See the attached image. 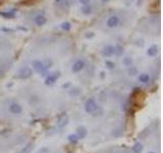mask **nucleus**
I'll return each instance as SVG.
<instances>
[{
  "mask_svg": "<svg viewBox=\"0 0 163 153\" xmlns=\"http://www.w3.org/2000/svg\"><path fill=\"white\" fill-rule=\"evenodd\" d=\"M97 109H98V104L96 101H95V99H93V98L88 99L86 104H85V110H86V112L94 113Z\"/></svg>",
  "mask_w": 163,
  "mask_h": 153,
  "instance_id": "obj_1",
  "label": "nucleus"
},
{
  "mask_svg": "<svg viewBox=\"0 0 163 153\" xmlns=\"http://www.w3.org/2000/svg\"><path fill=\"white\" fill-rule=\"evenodd\" d=\"M33 67L36 72H39V74H42L46 71V67L44 66V61H40V60H35L33 62Z\"/></svg>",
  "mask_w": 163,
  "mask_h": 153,
  "instance_id": "obj_2",
  "label": "nucleus"
},
{
  "mask_svg": "<svg viewBox=\"0 0 163 153\" xmlns=\"http://www.w3.org/2000/svg\"><path fill=\"white\" fill-rule=\"evenodd\" d=\"M9 111L12 113V115H20V113L23 112V107L19 104V103L14 102V103H11V104H10Z\"/></svg>",
  "mask_w": 163,
  "mask_h": 153,
  "instance_id": "obj_3",
  "label": "nucleus"
},
{
  "mask_svg": "<svg viewBox=\"0 0 163 153\" xmlns=\"http://www.w3.org/2000/svg\"><path fill=\"white\" fill-rule=\"evenodd\" d=\"M76 135L77 136V138H79V139H85L87 137V135H88V131L84 126H80L79 128L77 129Z\"/></svg>",
  "mask_w": 163,
  "mask_h": 153,
  "instance_id": "obj_4",
  "label": "nucleus"
},
{
  "mask_svg": "<svg viewBox=\"0 0 163 153\" xmlns=\"http://www.w3.org/2000/svg\"><path fill=\"white\" fill-rule=\"evenodd\" d=\"M114 53H115V47H113V46L111 45L106 46L102 51V54L104 56H106V57H110V56H112Z\"/></svg>",
  "mask_w": 163,
  "mask_h": 153,
  "instance_id": "obj_5",
  "label": "nucleus"
},
{
  "mask_svg": "<svg viewBox=\"0 0 163 153\" xmlns=\"http://www.w3.org/2000/svg\"><path fill=\"white\" fill-rule=\"evenodd\" d=\"M58 77H59L58 72H54V74L49 75V77L46 78L45 84L46 85H52V84H54V83L56 82V80L58 79Z\"/></svg>",
  "mask_w": 163,
  "mask_h": 153,
  "instance_id": "obj_6",
  "label": "nucleus"
},
{
  "mask_svg": "<svg viewBox=\"0 0 163 153\" xmlns=\"http://www.w3.org/2000/svg\"><path fill=\"white\" fill-rule=\"evenodd\" d=\"M85 66V62L82 61V60H77L74 63V66H72V72H81L83 69H84Z\"/></svg>",
  "mask_w": 163,
  "mask_h": 153,
  "instance_id": "obj_7",
  "label": "nucleus"
},
{
  "mask_svg": "<svg viewBox=\"0 0 163 153\" xmlns=\"http://www.w3.org/2000/svg\"><path fill=\"white\" fill-rule=\"evenodd\" d=\"M119 24V19L117 17H111L107 20V26L109 28H114Z\"/></svg>",
  "mask_w": 163,
  "mask_h": 153,
  "instance_id": "obj_8",
  "label": "nucleus"
},
{
  "mask_svg": "<svg viewBox=\"0 0 163 153\" xmlns=\"http://www.w3.org/2000/svg\"><path fill=\"white\" fill-rule=\"evenodd\" d=\"M144 147H143V144L142 143H136L133 146V148H131V150H133L134 153H142V151H143Z\"/></svg>",
  "mask_w": 163,
  "mask_h": 153,
  "instance_id": "obj_9",
  "label": "nucleus"
},
{
  "mask_svg": "<svg viewBox=\"0 0 163 153\" xmlns=\"http://www.w3.org/2000/svg\"><path fill=\"white\" fill-rule=\"evenodd\" d=\"M139 80L140 82L144 83V84H147V83L150 82V76L148 74H141L139 76Z\"/></svg>",
  "mask_w": 163,
  "mask_h": 153,
  "instance_id": "obj_10",
  "label": "nucleus"
},
{
  "mask_svg": "<svg viewBox=\"0 0 163 153\" xmlns=\"http://www.w3.org/2000/svg\"><path fill=\"white\" fill-rule=\"evenodd\" d=\"M67 139H68V141L72 144H77L80 140L79 138H77V136L76 134H69L68 136H67Z\"/></svg>",
  "mask_w": 163,
  "mask_h": 153,
  "instance_id": "obj_11",
  "label": "nucleus"
},
{
  "mask_svg": "<svg viewBox=\"0 0 163 153\" xmlns=\"http://www.w3.org/2000/svg\"><path fill=\"white\" fill-rule=\"evenodd\" d=\"M35 22L37 23V25L41 26V25H44L46 23V17H43V15H39V17H36Z\"/></svg>",
  "mask_w": 163,
  "mask_h": 153,
  "instance_id": "obj_12",
  "label": "nucleus"
},
{
  "mask_svg": "<svg viewBox=\"0 0 163 153\" xmlns=\"http://www.w3.org/2000/svg\"><path fill=\"white\" fill-rule=\"evenodd\" d=\"M82 12L84 14H86V15L90 14L92 12V7L90 6V5H85V6L82 8Z\"/></svg>",
  "mask_w": 163,
  "mask_h": 153,
  "instance_id": "obj_13",
  "label": "nucleus"
},
{
  "mask_svg": "<svg viewBox=\"0 0 163 153\" xmlns=\"http://www.w3.org/2000/svg\"><path fill=\"white\" fill-rule=\"evenodd\" d=\"M67 121H68V118H63L62 120H60L58 121V124H57V126H58V128H63L64 126H66L67 124Z\"/></svg>",
  "mask_w": 163,
  "mask_h": 153,
  "instance_id": "obj_14",
  "label": "nucleus"
},
{
  "mask_svg": "<svg viewBox=\"0 0 163 153\" xmlns=\"http://www.w3.org/2000/svg\"><path fill=\"white\" fill-rule=\"evenodd\" d=\"M32 150H33V143H29L22 150V153H31Z\"/></svg>",
  "mask_w": 163,
  "mask_h": 153,
  "instance_id": "obj_15",
  "label": "nucleus"
},
{
  "mask_svg": "<svg viewBox=\"0 0 163 153\" xmlns=\"http://www.w3.org/2000/svg\"><path fill=\"white\" fill-rule=\"evenodd\" d=\"M148 55H150V56H154L155 54L157 53V47L156 46H152L151 48L150 49H148Z\"/></svg>",
  "mask_w": 163,
  "mask_h": 153,
  "instance_id": "obj_16",
  "label": "nucleus"
},
{
  "mask_svg": "<svg viewBox=\"0 0 163 153\" xmlns=\"http://www.w3.org/2000/svg\"><path fill=\"white\" fill-rule=\"evenodd\" d=\"M20 77L22 78H28V77H30L31 76V74H32V72L30 71V69H25V71H22L20 72Z\"/></svg>",
  "mask_w": 163,
  "mask_h": 153,
  "instance_id": "obj_17",
  "label": "nucleus"
},
{
  "mask_svg": "<svg viewBox=\"0 0 163 153\" xmlns=\"http://www.w3.org/2000/svg\"><path fill=\"white\" fill-rule=\"evenodd\" d=\"M123 63H125V66H131V63H133V60H131V57H125L123 59Z\"/></svg>",
  "mask_w": 163,
  "mask_h": 153,
  "instance_id": "obj_18",
  "label": "nucleus"
},
{
  "mask_svg": "<svg viewBox=\"0 0 163 153\" xmlns=\"http://www.w3.org/2000/svg\"><path fill=\"white\" fill-rule=\"evenodd\" d=\"M61 27H62V29L65 30V31H69V30H71V24H69V23H63Z\"/></svg>",
  "mask_w": 163,
  "mask_h": 153,
  "instance_id": "obj_19",
  "label": "nucleus"
},
{
  "mask_svg": "<svg viewBox=\"0 0 163 153\" xmlns=\"http://www.w3.org/2000/svg\"><path fill=\"white\" fill-rule=\"evenodd\" d=\"M106 64H107V66L111 69H114V66H115V64L113 63V62H111V61H106Z\"/></svg>",
  "mask_w": 163,
  "mask_h": 153,
  "instance_id": "obj_20",
  "label": "nucleus"
},
{
  "mask_svg": "<svg viewBox=\"0 0 163 153\" xmlns=\"http://www.w3.org/2000/svg\"><path fill=\"white\" fill-rule=\"evenodd\" d=\"M122 49H121V47H120V46H118V47H117V49H116L115 48V53L116 54H117V55H119V54H121V53H122Z\"/></svg>",
  "mask_w": 163,
  "mask_h": 153,
  "instance_id": "obj_21",
  "label": "nucleus"
},
{
  "mask_svg": "<svg viewBox=\"0 0 163 153\" xmlns=\"http://www.w3.org/2000/svg\"><path fill=\"white\" fill-rule=\"evenodd\" d=\"M80 1H81L83 4L87 5V4H88V3H89V2H90V0H80Z\"/></svg>",
  "mask_w": 163,
  "mask_h": 153,
  "instance_id": "obj_22",
  "label": "nucleus"
},
{
  "mask_svg": "<svg viewBox=\"0 0 163 153\" xmlns=\"http://www.w3.org/2000/svg\"><path fill=\"white\" fill-rule=\"evenodd\" d=\"M148 153H156V152H153V151H150V152H148Z\"/></svg>",
  "mask_w": 163,
  "mask_h": 153,
  "instance_id": "obj_23",
  "label": "nucleus"
},
{
  "mask_svg": "<svg viewBox=\"0 0 163 153\" xmlns=\"http://www.w3.org/2000/svg\"><path fill=\"white\" fill-rule=\"evenodd\" d=\"M103 1H107V0H103Z\"/></svg>",
  "mask_w": 163,
  "mask_h": 153,
  "instance_id": "obj_24",
  "label": "nucleus"
}]
</instances>
